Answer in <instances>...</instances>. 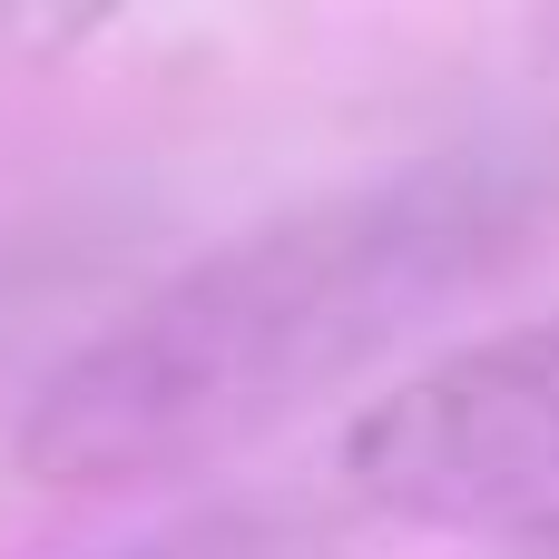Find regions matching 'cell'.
I'll return each instance as SVG.
<instances>
[{"label":"cell","instance_id":"obj_1","mask_svg":"<svg viewBox=\"0 0 559 559\" xmlns=\"http://www.w3.org/2000/svg\"><path fill=\"white\" fill-rule=\"evenodd\" d=\"M540 197L550 167L481 138L197 255L29 393L10 432L20 472L49 491H118L216 462L481 285L531 236Z\"/></svg>","mask_w":559,"mask_h":559},{"label":"cell","instance_id":"obj_2","mask_svg":"<svg viewBox=\"0 0 559 559\" xmlns=\"http://www.w3.org/2000/svg\"><path fill=\"white\" fill-rule=\"evenodd\" d=\"M364 511L452 540H559V314L462 344L344 432Z\"/></svg>","mask_w":559,"mask_h":559},{"label":"cell","instance_id":"obj_3","mask_svg":"<svg viewBox=\"0 0 559 559\" xmlns=\"http://www.w3.org/2000/svg\"><path fill=\"white\" fill-rule=\"evenodd\" d=\"M138 0H0V69H39L88 49L98 29H118Z\"/></svg>","mask_w":559,"mask_h":559},{"label":"cell","instance_id":"obj_4","mask_svg":"<svg viewBox=\"0 0 559 559\" xmlns=\"http://www.w3.org/2000/svg\"><path fill=\"white\" fill-rule=\"evenodd\" d=\"M118 559H295V540L275 521H246V511H216V521H187V531H157Z\"/></svg>","mask_w":559,"mask_h":559}]
</instances>
